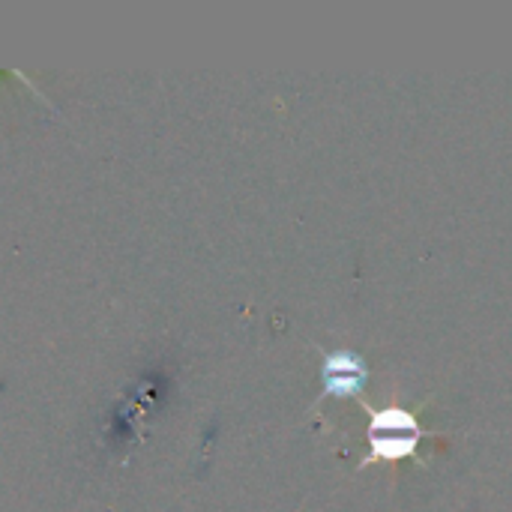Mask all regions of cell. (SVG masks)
Here are the masks:
<instances>
[{"label": "cell", "instance_id": "6da1fadb", "mask_svg": "<svg viewBox=\"0 0 512 512\" xmlns=\"http://www.w3.org/2000/svg\"><path fill=\"white\" fill-rule=\"evenodd\" d=\"M321 375H324V396H354L363 390L366 366L357 354L336 351V354H324Z\"/></svg>", "mask_w": 512, "mask_h": 512}]
</instances>
